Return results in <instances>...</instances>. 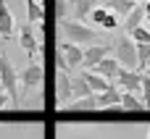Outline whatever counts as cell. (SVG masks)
<instances>
[{
	"label": "cell",
	"instance_id": "1",
	"mask_svg": "<svg viewBox=\"0 0 150 139\" xmlns=\"http://www.w3.org/2000/svg\"><path fill=\"white\" fill-rule=\"evenodd\" d=\"M58 26H61V32H63V39L66 42H74V45H100L98 39H100V32L98 29H92V26H87V24H79V21H74V18H61L58 21Z\"/></svg>",
	"mask_w": 150,
	"mask_h": 139
},
{
	"label": "cell",
	"instance_id": "2",
	"mask_svg": "<svg viewBox=\"0 0 150 139\" xmlns=\"http://www.w3.org/2000/svg\"><path fill=\"white\" fill-rule=\"evenodd\" d=\"M113 58L119 60V66L124 71H137V45L129 34L119 37L116 45H113Z\"/></svg>",
	"mask_w": 150,
	"mask_h": 139
},
{
	"label": "cell",
	"instance_id": "3",
	"mask_svg": "<svg viewBox=\"0 0 150 139\" xmlns=\"http://www.w3.org/2000/svg\"><path fill=\"white\" fill-rule=\"evenodd\" d=\"M0 89H5L11 100H18V74L5 50H0Z\"/></svg>",
	"mask_w": 150,
	"mask_h": 139
},
{
	"label": "cell",
	"instance_id": "4",
	"mask_svg": "<svg viewBox=\"0 0 150 139\" xmlns=\"http://www.w3.org/2000/svg\"><path fill=\"white\" fill-rule=\"evenodd\" d=\"M42 79H45L42 63L32 60V63L21 71V76H18V81H21V95H26V92H32V89H40V87H42Z\"/></svg>",
	"mask_w": 150,
	"mask_h": 139
},
{
	"label": "cell",
	"instance_id": "5",
	"mask_svg": "<svg viewBox=\"0 0 150 139\" xmlns=\"http://www.w3.org/2000/svg\"><path fill=\"white\" fill-rule=\"evenodd\" d=\"M18 45L26 50V55H29V60H34L37 58V50H40V37L34 34V29H32V24H24L21 29H18Z\"/></svg>",
	"mask_w": 150,
	"mask_h": 139
},
{
	"label": "cell",
	"instance_id": "6",
	"mask_svg": "<svg viewBox=\"0 0 150 139\" xmlns=\"http://www.w3.org/2000/svg\"><path fill=\"white\" fill-rule=\"evenodd\" d=\"M113 87H119L121 92H132V95H140L142 89V74L140 71H124L119 74V79L113 81Z\"/></svg>",
	"mask_w": 150,
	"mask_h": 139
},
{
	"label": "cell",
	"instance_id": "7",
	"mask_svg": "<svg viewBox=\"0 0 150 139\" xmlns=\"http://www.w3.org/2000/svg\"><path fill=\"white\" fill-rule=\"evenodd\" d=\"M58 55L66 60V66L69 68H76V66H82V58H84V47H79V45H74V42H61L58 45Z\"/></svg>",
	"mask_w": 150,
	"mask_h": 139
},
{
	"label": "cell",
	"instance_id": "8",
	"mask_svg": "<svg viewBox=\"0 0 150 139\" xmlns=\"http://www.w3.org/2000/svg\"><path fill=\"white\" fill-rule=\"evenodd\" d=\"M111 55V45H90V47H84V58H82V68L84 71H90V68H95L103 58H108Z\"/></svg>",
	"mask_w": 150,
	"mask_h": 139
},
{
	"label": "cell",
	"instance_id": "9",
	"mask_svg": "<svg viewBox=\"0 0 150 139\" xmlns=\"http://www.w3.org/2000/svg\"><path fill=\"white\" fill-rule=\"evenodd\" d=\"M55 97H58V105H61V108H66V105L74 100V95H71V76H69V71H58V79H55Z\"/></svg>",
	"mask_w": 150,
	"mask_h": 139
},
{
	"label": "cell",
	"instance_id": "10",
	"mask_svg": "<svg viewBox=\"0 0 150 139\" xmlns=\"http://www.w3.org/2000/svg\"><path fill=\"white\" fill-rule=\"evenodd\" d=\"M92 8H98V0H71L69 3V18L84 24L92 13Z\"/></svg>",
	"mask_w": 150,
	"mask_h": 139
},
{
	"label": "cell",
	"instance_id": "11",
	"mask_svg": "<svg viewBox=\"0 0 150 139\" xmlns=\"http://www.w3.org/2000/svg\"><path fill=\"white\" fill-rule=\"evenodd\" d=\"M90 71H92V74H100L103 79H108V81L113 84V81L119 79V74H121V66H119V60H116L113 55H108V58H103V60H100L95 68H90Z\"/></svg>",
	"mask_w": 150,
	"mask_h": 139
},
{
	"label": "cell",
	"instance_id": "12",
	"mask_svg": "<svg viewBox=\"0 0 150 139\" xmlns=\"http://www.w3.org/2000/svg\"><path fill=\"white\" fill-rule=\"evenodd\" d=\"M16 34V21H13V13L8 8L5 0H0V37L3 39H11Z\"/></svg>",
	"mask_w": 150,
	"mask_h": 139
},
{
	"label": "cell",
	"instance_id": "13",
	"mask_svg": "<svg viewBox=\"0 0 150 139\" xmlns=\"http://www.w3.org/2000/svg\"><path fill=\"white\" fill-rule=\"evenodd\" d=\"M140 0H103V8H108L113 16H119L121 21L134 11V5H137Z\"/></svg>",
	"mask_w": 150,
	"mask_h": 139
},
{
	"label": "cell",
	"instance_id": "14",
	"mask_svg": "<svg viewBox=\"0 0 150 139\" xmlns=\"http://www.w3.org/2000/svg\"><path fill=\"white\" fill-rule=\"evenodd\" d=\"M95 100H98V110L119 108V105H121V89H119V87H111V89H105L103 95H95Z\"/></svg>",
	"mask_w": 150,
	"mask_h": 139
},
{
	"label": "cell",
	"instance_id": "15",
	"mask_svg": "<svg viewBox=\"0 0 150 139\" xmlns=\"http://www.w3.org/2000/svg\"><path fill=\"white\" fill-rule=\"evenodd\" d=\"M82 79L87 81V87H90V92H92V95H103L105 89H111V87H113L108 79H103L100 74H92V71H82Z\"/></svg>",
	"mask_w": 150,
	"mask_h": 139
},
{
	"label": "cell",
	"instance_id": "16",
	"mask_svg": "<svg viewBox=\"0 0 150 139\" xmlns=\"http://www.w3.org/2000/svg\"><path fill=\"white\" fill-rule=\"evenodd\" d=\"M142 24H145V8H142V3H137V5H134V11L121 21V26H124V32L129 34L132 29H137V26H142Z\"/></svg>",
	"mask_w": 150,
	"mask_h": 139
},
{
	"label": "cell",
	"instance_id": "17",
	"mask_svg": "<svg viewBox=\"0 0 150 139\" xmlns=\"http://www.w3.org/2000/svg\"><path fill=\"white\" fill-rule=\"evenodd\" d=\"M26 18H29V24H42L45 8H42L40 0H26Z\"/></svg>",
	"mask_w": 150,
	"mask_h": 139
},
{
	"label": "cell",
	"instance_id": "18",
	"mask_svg": "<svg viewBox=\"0 0 150 139\" xmlns=\"http://www.w3.org/2000/svg\"><path fill=\"white\" fill-rule=\"evenodd\" d=\"M66 108H69V110H98V100H95V95H90V97L71 100Z\"/></svg>",
	"mask_w": 150,
	"mask_h": 139
},
{
	"label": "cell",
	"instance_id": "19",
	"mask_svg": "<svg viewBox=\"0 0 150 139\" xmlns=\"http://www.w3.org/2000/svg\"><path fill=\"white\" fill-rule=\"evenodd\" d=\"M71 95H74V100H79V97H90L92 92L82 76H71Z\"/></svg>",
	"mask_w": 150,
	"mask_h": 139
},
{
	"label": "cell",
	"instance_id": "20",
	"mask_svg": "<svg viewBox=\"0 0 150 139\" xmlns=\"http://www.w3.org/2000/svg\"><path fill=\"white\" fill-rule=\"evenodd\" d=\"M121 110H142L145 105H142V100L137 97V95H132V92H121V105H119Z\"/></svg>",
	"mask_w": 150,
	"mask_h": 139
},
{
	"label": "cell",
	"instance_id": "21",
	"mask_svg": "<svg viewBox=\"0 0 150 139\" xmlns=\"http://www.w3.org/2000/svg\"><path fill=\"white\" fill-rule=\"evenodd\" d=\"M105 11H108V8H105ZM119 26H121V18H119V16H113V13L108 11V13H105V18H103V24H100L98 29H100V32H116Z\"/></svg>",
	"mask_w": 150,
	"mask_h": 139
},
{
	"label": "cell",
	"instance_id": "22",
	"mask_svg": "<svg viewBox=\"0 0 150 139\" xmlns=\"http://www.w3.org/2000/svg\"><path fill=\"white\" fill-rule=\"evenodd\" d=\"M129 37L134 39V42H140V45H150V29L142 24V26H137V29H132L129 32Z\"/></svg>",
	"mask_w": 150,
	"mask_h": 139
},
{
	"label": "cell",
	"instance_id": "23",
	"mask_svg": "<svg viewBox=\"0 0 150 139\" xmlns=\"http://www.w3.org/2000/svg\"><path fill=\"white\" fill-rule=\"evenodd\" d=\"M140 100H142V105L145 108H150V76L148 74H142V89H140Z\"/></svg>",
	"mask_w": 150,
	"mask_h": 139
},
{
	"label": "cell",
	"instance_id": "24",
	"mask_svg": "<svg viewBox=\"0 0 150 139\" xmlns=\"http://www.w3.org/2000/svg\"><path fill=\"white\" fill-rule=\"evenodd\" d=\"M11 102H13V100L8 97V92H5V89H0V110H5Z\"/></svg>",
	"mask_w": 150,
	"mask_h": 139
},
{
	"label": "cell",
	"instance_id": "25",
	"mask_svg": "<svg viewBox=\"0 0 150 139\" xmlns=\"http://www.w3.org/2000/svg\"><path fill=\"white\" fill-rule=\"evenodd\" d=\"M142 8H145V24H148V29H150V0L142 3Z\"/></svg>",
	"mask_w": 150,
	"mask_h": 139
},
{
	"label": "cell",
	"instance_id": "26",
	"mask_svg": "<svg viewBox=\"0 0 150 139\" xmlns=\"http://www.w3.org/2000/svg\"><path fill=\"white\" fill-rule=\"evenodd\" d=\"M145 74H148V76H150V68H148V71H145Z\"/></svg>",
	"mask_w": 150,
	"mask_h": 139
},
{
	"label": "cell",
	"instance_id": "27",
	"mask_svg": "<svg viewBox=\"0 0 150 139\" xmlns=\"http://www.w3.org/2000/svg\"><path fill=\"white\" fill-rule=\"evenodd\" d=\"M148 139H150V129H148Z\"/></svg>",
	"mask_w": 150,
	"mask_h": 139
},
{
	"label": "cell",
	"instance_id": "28",
	"mask_svg": "<svg viewBox=\"0 0 150 139\" xmlns=\"http://www.w3.org/2000/svg\"><path fill=\"white\" fill-rule=\"evenodd\" d=\"M140 3H148V0H140Z\"/></svg>",
	"mask_w": 150,
	"mask_h": 139
},
{
	"label": "cell",
	"instance_id": "29",
	"mask_svg": "<svg viewBox=\"0 0 150 139\" xmlns=\"http://www.w3.org/2000/svg\"><path fill=\"white\" fill-rule=\"evenodd\" d=\"M148 68H150V63H148Z\"/></svg>",
	"mask_w": 150,
	"mask_h": 139
}]
</instances>
